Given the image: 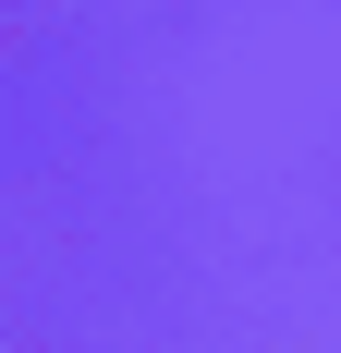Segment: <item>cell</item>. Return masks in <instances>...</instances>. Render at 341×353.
Listing matches in <instances>:
<instances>
[]
</instances>
